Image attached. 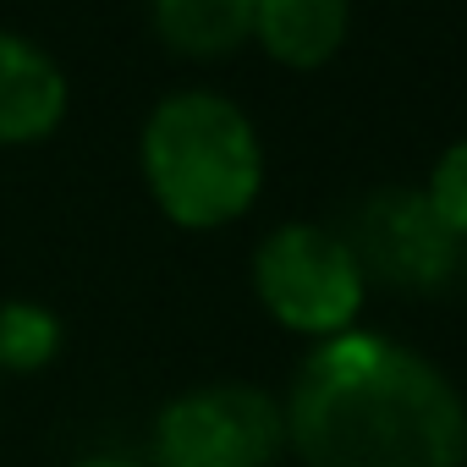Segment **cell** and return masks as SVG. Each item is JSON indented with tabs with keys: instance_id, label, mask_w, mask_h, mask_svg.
Returning a JSON list of instances; mask_svg holds the SVG:
<instances>
[{
	"instance_id": "obj_8",
	"label": "cell",
	"mask_w": 467,
	"mask_h": 467,
	"mask_svg": "<svg viewBox=\"0 0 467 467\" xmlns=\"http://www.w3.org/2000/svg\"><path fill=\"white\" fill-rule=\"evenodd\" d=\"M254 12L259 0H154V28L176 56L214 61L254 39Z\"/></svg>"
},
{
	"instance_id": "obj_4",
	"label": "cell",
	"mask_w": 467,
	"mask_h": 467,
	"mask_svg": "<svg viewBox=\"0 0 467 467\" xmlns=\"http://www.w3.org/2000/svg\"><path fill=\"white\" fill-rule=\"evenodd\" d=\"M281 456L286 407L248 379H214L160 407L149 467H275Z\"/></svg>"
},
{
	"instance_id": "obj_1",
	"label": "cell",
	"mask_w": 467,
	"mask_h": 467,
	"mask_svg": "<svg viewBox=\"0 0 467 467\" xmlns=\"http://www.w3.org/2000/svg\"><path fill=\"white\" fill-rule=\"evenodd\" d=\"M286 451L303 467H467V401L407 341L347 330L292 379Z\"/></svg>"
},
{
	"instance_id": "obj_6",
	"label": "cell",
	"mask_w": 467,
	"mask_h": 467,
	"mask_svg": "<svg viewBox=\"0 0 467 467\" xmlns=\"http://www.w3.org/2000/svg\"><path fill=\"white\" fill-rule=\"evenodd\" d=\"M61 116H67L61 67L39 45L0 28V143L6 149L12 143H39L61 127Z\"/></svg>"
},
{
	"instance_id": "obj_7",
	"label": "cell",
	"mask_w": 467,
	"mask_h": 467,
	"mask_svg": "<svg viewBox=\"0 0 467 467\" xmlns=\"http://www.w3.org/2000/svg\"><path fill=\"white\" fill-rule=\"evenodd\" d=\"M347 0H259L254 12V39L292 72L325 67L341 39H347Z\"/></svg>"
},
{
	"instance_id": "obj_11",
	"label": "cell",
	"mask_w": 467,
	"mask_h": 467,
	"mask_svg": "<svg viewBox=\"0 0 467 467\" xmlns=\"http://www.w3.org/2000/svg\"><path fill=\"white\" fill-rule=\"evenodd\" d=\"M72 467H149L138 456H88V462H72Z\"/></svg>"
},
{
	"instance_id": "obj_3",
	"label": "cell",
	"mask_w": 467,
	"mask_h": 467,
	"mask_svg": "<svg viewBox=\"0 0 467 467\" xmlns=\"http://www.w3.org/2000/svg\"><path fill=\"white\" fill-rule=\"evenodd\" d=\"M254 292L275 325H286L308 341H330V336L358 330L368 281H363L341 231L286 220L254 254Z\"/></svg>"
},
{
	"instance_id": "obj_9",
	"label": "cell",
	"mask_w": 467,
	"mask_h": 467,
	"mask_svg": "<svg viewBox=\"0 0 467 467\" xmlns=\"http://www.w3.org/2000/svg\"><path fill=\"white\" fill-rule=\"evenodd\" d=\"M61 352V319L45 303H0V374H34L56 363Z\"/></svg>"
},
{
	"instance_id": "obj_2",
	"label": "cell",
	"mask_w": 467,
	"mask_h": 467,
	"mask_svg": "<svg viewBox=\"0 0 467 467\" xmlns=\"http://www.w3.org/2000/svg\"><path fill=\"white\" fill-rule=\"evenodd\" d=\"M143 182L165 220L214 231L243 220L265 187V149L243 105L209 88H182L154 105L138 138Z\"/></svg>"
},
{
	"instance_id": "obj_5",
	"label": "cell",
	"mask_w": 467,
	"mask_h": 467,
	"mask_svg": "<svg viewBox=\"0 0 467 467\" xmlns=\"http://www.w3.org/2000/svg\"><path fill=\"white\" fill-rule=\"evenodd\" d=\"M341 237H347L363 281H379V286L407 292V297L440 292L467 265V248L445 231V220L434 214L423 187H379V192H368Z\"/></svg>"
},
{
	"instance_id": "obj_12",
	"label": "cell",
	"mask_w": 467,
	"mask_h": 467,
	"mask_svg": "<svg viewBox=\"0 0 467 467\" xmlns=\"http://www.w3.org/2000/svg\"><path fill=\"white\" fill-rule=\"evenodd\" d=\"M0 379H6V374H0Z\"/></svg>"
},
{
	"instance_id": "obj_10",
	"label": "cell",
	"mask_w": 467,
	"mask_h": 467,
	"mask_svg": "<svg viewBox=\"0 0 467 467\" xmlns=\"http://www.w3.org/2000/svg\"><path fill=\"white\" fill-rule=\"evenodd\" d=\"M423 198L434 203V214L445 220L451 237L467 248V138L451 143V149L434 160V171H429V182H423Z\"/></svg>"
}]
</instances>
